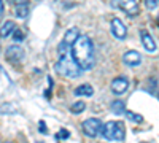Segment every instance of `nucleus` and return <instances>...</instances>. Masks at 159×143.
Instances as JSON below:
<instances>
[{"instance_id":"nucleus-1","label":"nucleus","mask_w":159,"mask_h":143,"mask_svg":"<svg viewBox=\"0 0 159 143\" xmlns=\"http://www.w3.org/2000/svg\"><path fill=\"white\" fill-rule=\"evenodd\" d=\"M72 57L81 70H91L96 64L94 45L88 35H80L75 45L72 46Z\"/></svg>"},{"instance_id":"nucleus-2","label":"nucleus","mask_w":159,"mask_h":143,"mask_svg":"<svg viewBox=\"0 0 159 143\" xmlns=\"http://www.w3.org/2000/svg\"><path fill=\"white\" fill-rule=\"evenodd\" d=\"M56 70H57V73L67 76V78H78L83 72L70 54H64L59 57V60L56 64Z\"/></svg>"},{"instance_id":"nucleus-3","label":"nucleus","mask_w":159,"mask_h":143,"mask_svg":"<svg viewBox=\"0 0 159 143\" xmlns=\"http://www.w3.org/2000/svg\"><path fill=\"white\" fill-rule=\"evenodd\" d=\"M102 137L108 141H123L124 140V124L119 121H108L102 127Z\"/></svg>"},{"instance_id":"nucleus-4","label":"nucleus","mask_w":159,"mask_h":143,"mask_svg":"<svg viewBox=\"0 0 159 143\" xmlns=\"http://www.w3.org/2000/svg\"><path fill=\"white\" fill-rule=\"evenodd\" d=\"M78 37H80V30L76 27H70L67 32H65L64 35V40L59 43L57 46V51H59V54L64 56V54H69V51H72V46L75 45V42L78 40Z\"/></svg>"},{"instance_id":"nucleus-5","label":"nucleus","mask_w":159,"mask_h":143,"mask_svg":"<svg viewBox=\"0 0 159 143\" xmlns=\"http://www.w3.org/2000/svg\"><path fill=\"white\" fill-rule=\"evenodd\" d=\"M102 127H103V124H102V121L97 119V118H89V119L83 121V124H81L83 134H84L86 137H91V138H92V137H97L99 132H102Z\"/></svg>"},{"instance_id":"nucleus-6","label":"nucleus","mask_w":159,"mask_h":143,"mask_svg":"<svg viewBox=\"0 0 159 143\" xmlns=\"http://www.w3.org/2000/svg\"><path fill=\"white\" fill-rule=\"evenodd\" d=\"M5 57L11 64H19L24 59V49L21 46H18V45H11L5 51Z\"/></svg>"},{"instance_id":"nucleus-7","label":"nucleus","mask_w":159,"mask_h":143,"mask_svg":"<svg viewBox=\"0 0 159 143\" xmlns=\"http://www.w3.org/2000/svg\"><path fill=\"white\" fill-rule=\"evenodd\" d=\"M111 34H113L115 38H118V40H124L126 35H127V27L119 18L111 19Z\"/></svg>"},{"instance_id":"nucleus-8","label":"nucleus","mask_w":159,"mask_h":143,"mask_svg":"<svg viewBox=\"0 0 159 143\" xmlns=\"http://www.w3.org/2000/svg\"><path fill=\"white\" fill-rule=\"evenodd\" d=\"M118 7L121 8L124 13H127V15L130 18L137 16L140 13V7H139V2H135V0H121V2L118 3Z\"/></svg>"},{"instance_id":"nucleus-9","label":"nucleus","mask_w":159,"mask_h":143,"mask_svg":"<svg viewBox=\"0 0 159 143\" xmlns=\"http://www.w3.org/2000/svg\"><path fill=\"white\" fill-rule=\"evenodd\" d=\"M129 87V80L126 76H118L111 81V92L116 94V96H121L124 94Z\"/></svg>"},{"instance_id":"nucleus-10","label":"nucleus","mask_w":159,"mask_h":143,"mask_svg":"<svg viewBox=\"0 0 159 143\" xmlns=\"http://www.w3.org/2000/svg\"><path fill=\"white\" fill-rule=\"evenodd\" d=\"M123 62L129 67H137V65L142 64V56H140V53H137V51L130 49V51H126V53L123 54Z\"/></svg>"},{"instance_id":"nucleus-11","label":"nucleus","mask_w":159,"mask_h":143,"mask_svg":"<svg viewBox=\"0 0 159 143\" xmlns=\"http://www.w3.org/2000/svg\"><path fill=\"white\" fill-rule=\"evenodd\" d=\"M140 38H142V43H143V48L150 51V53H156V42L153 40V37L147 32V30H140Z\"/></svg>"},{"instance_id":"nucleus-12","label":"nucleus","mask_w":159,"mask_h":143,"mask_svg":"<svg viewBox=\"0 0 159 143\" xmlns=\"http://www.w3.org/2000/svg\"><path fill=\"white\" fill-rule=\"evenodd\" d=\"M15 15L16 18L19 19H24L25 16L29 15V7H27V2H22V0H18L15 3Z\"/></svg>"},{"instance_id":"nucleus-13","label":"nucleus","mask_w":159,"mask_h":143,"mask_svg":"<svg viewBox=\"0 0 159 143\" xmlns=\"http://www.w3.org/2000/svg\"><path fill=\"white\" fill-rule=\"evenodd\" d=\"M15 30H16L15 22H13V21H5V22L2 24V27H0V37L5 38V37H8L10 34L13 35V32H15Z\"/></svg>"},{"instance_id":"nucleus-14","label":"nucleus","mask_w":159,"mask_h":143,"mask_svg":"<svg viewBox=\"0 0 159 143\" xmlns=\"http://www.w3.org/2000/svg\"><path fill=\"white\" fill-rule=\"evenodd\" d=\"M73 92H75V96H78V97H81V96L91 97L92 94H94V89H92V86H89V84H81V86H78Z\"/></svg>"},{"instance_id":"nucleus-15","label":"nucleus","mask_w":159,"mask_h":143,"mask_svg":"<svg viewBox=\"0 0 159 143\" xmlns=\"http://www.w3.org/2000/svg\"><path fill=\"white\" fill-rule=\"evenodd\" d=\"M111 111H115L116 114H123V113H126L124 102H121V100H113V102H111Z\"/></svg>"},{"instance_id":"nucleus-16","label":"nucleus","mask_w":159,"mask_h":143,"mask_svg":"<svg viewBox=\"0 0 159 143\" xmlns=\"http://www.w3.org/2000/svg\"><path fill=\"white\" fill-rule=\"evenodd\" d=\"M84 108H86V103H84V102H81V100H76L75 103H72L70 111L78 114V113H83V111H84Z\"/></svg>"},{"instance_id":"nucleus-17","label":"nucleus","mask_w":159,"mask_h":143,"mask_svg":"<svg viewBox=\"0 0 159 143\" xmlns=\"http://www.w3.org/2000/svg\"><path fill=\"white\" fill-rule=\"evenodd\" d=\"M126 116H127L130 121H134V123H142V121H143V118H142L140 114L132 113V111H129V110H126Z\"/></svg>"},{"instance_id":"nucleus-18","label":"nucleus","mask_w":159,"mask_h":143,"mask_svg":"<svg viewBox=\"0 0 159 143\" xmlns=\"http://www.w3.org/2000/svg\"><path fill=\"white\" fill-rule=\"evenodd\" d=\"M13 40L15 42H22L24 40V35H22V32L19 29H16L15 32H13Z\"/></svg>"},{"instance_id":"nucleus-19","label":"nucleus","mask_w":159,"mask_h":143,"mask_svg":"<svg viewBox=\"0 0 159 143\" xmlns=\"http://www.w3.org/2000/svg\"><path fill=\"white\" fill-rule=\"evenodd\" d=\"M145 5H147V8H150V10H154L157 7V2H156V0H147Z\"/></svg>"},{"instance_id":"nucleus-20","label":"nucleus","mask_w":159,"mask_h":143,"mask_svg":"<svg viewBox=\"0 0 159 143\" xmlns=\"http://www.w3.org/2000/svg\"><path fill=\"white\" fill-rule=\"evenodd\" d=\"M70 134H69V131H65V129H61V132L56 135V138H67Z\"/></svg>"},{"instance_id":"nucleus-21","label":"nucleus","mask_w":159,"mask_h":143,"mask_svg":"<svg viewBox=\"0 0 159 143\" xmlns=\"http://www.w3.org/2000/svg\"><path fill=\"white\" fill-rule=\"evenodd\" d=\"M38 124H40V132H43V134H46V126H45V121H40Z\"/></svg>"},{"instance_id":"nucleus-22","label":"nucleus","mask_w":159,"mask_h":143,"mask_svg":"<svg viewBox=\"0 0 159 143\" xmlns=\"http://www.w3.org/2000/svg\"><path fill=\"white\" fill-rule=\"evenodd\" d=\"M0 111H2V113H5V111H15V108H8V103H7L5 107L0 108Z\"/></svg>"},{"instance_id":"nucleus-23","label":"nucleus","mask_w":159,"mask_h":143,"mask_svg":"<svg viewBox=\"0 0 159 143\" xmlns=\"http://www.w3.org/2000/svg\"><path fill=\"white\" fill-rule=\"evenodd\" d=\"M2 13H3V2H0V16H2Z\"/></svg>"},{"instance_id":"nucleus-24","label":"nucleus","mask_w":159,"mask_h":143,"mask_svg":"<svg viewBox=\"0 0 159 143\" xmlns=\"http://www.w3.org/2000/svg\"><path fill=\"white\" fill-rule=\"evenodd\" d=\"M5 143H13V141H5Z\"/></svg>"}]
</instances>
